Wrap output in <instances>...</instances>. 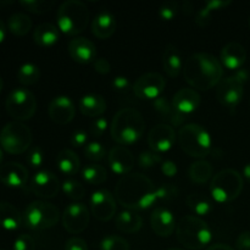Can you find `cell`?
I'll use <instances>...</instances> for the list:
<instances>
[{"label": "cell", "instance_id": "4dcf8cb0", "mask_svg": "<svg viewBox=\"0 0 250 250\" xmlns=\"http://www.w3.org/2000/svg\"><path fill=\"white\" fill-rule=\"evenodd\" d=\"M232 4L231 0H210L207 1L195 14V23L199 27H207L211 23L212 15Z\"/></svg>", "mask_w": 250, "mask_h": 250}, {"label": "cell", "instance_id": "7dc6e473", "mask_svg": "<svg viewBox=\"0 0 250 250\" xmlns=\"http://www.w3.org/2000/svg\"><path fill=\"white\" fill-rule=\"evenodd\" d=\"M89 137H88V133L84 131V129H76L72 134H71L70 142L72 144V146L75 148H84L89 142H88Z\"/></svg>", "mask_w": 250, "mask_h": 250}, {"label": "cell", "instance_id": "6f0895ef", "mask_svg": "<svg viewBox=\"0 0 250 250\" xmlns=\"http://www.w3.org/2000/svg\"><path fill=\"white\" fill-rule=\"evenodd\" d=\"M243 176L250 182V163L247 164L243 168Z\"/></svg>", "mask_w": 250, "mask_h": 250}, {"label": "cell", "instance_id": "ba28073f", "mask_svg": "<svg viewBox=\"0 0 250 250\" xmlns=\"http://www.w3.org/2000/svg\"><path fill=\"white\" fill-rule=\"evenodd\" d=\"M60 220L58 207L45 200L32 202L23 212V222L33 231H43L55 226Z\"/></svg>", "mask_w": 250, "mask_h": 250}, {"label": "cell", "instance_id": "d4e9b609", "mask_svg": "<svg viewBox=\"0 0 250 250\" xmlns=\"http://www.w3.org/2000/svg\"><path fill=\"white\" fill-rule=\"evenodd\" d=\"M78 110L84 116L88 117H100L106 110V100L104 97L95 93L84 94L78 100Z\"/></svg>", "mask_w": 250, "mask_h": 250}, {"label": "cell", "instance_id": "9a60e30c", "mask_svg": "<svg viewBox=\"0 0 250 250\" xmlns=\"http://www.w3.org/2000/svg\"><path fill=\"white\" fill-rule=\"evenodd\" d=\"M90 212L99 221H110L116 214V199L107 189H98L89 198Z\"/></svg>", "mask_w": 250, "mask_h": 250}, {"label": "cell", "instance_id": "60d3db41", "mask_svg": "<svg viewBox=\"0 0 250 250\" xmlns=\"http://www.w3.org/2000/svg\"><path fill=\"white\" fill-rule=\"evenodd\" d=\"M178 188L175 185L171 183H166V185H161L160 187H156L155 189V202L158 204L159 202H168L171 199H175L178 197Z\"/></svg>", "mask_w": 250, "mask_h": 250}, {"label": "cell", "instance_id": "7a4b0ae2", "mask_svg": "<svg viewBox=\"0 0 250 250\" xmlns=\"http://www.w3.org/2000/svg\"><path fill=\"white\" fill-rule=\"evenodd\" d=\"M182 72L193 89L209 90L221 82L224 66L212 54L195 53L186 59Z\"/></svg>", "mask_w": 250, "mask_h": 250}, {"label": "cell", "instance_id": "ab89813d", "mask_svg": "<svg viewBox=\"0 0 250 250\" xmlns=\"http://www.w3.org/2000/svg\"><path fill=\"white\" fill-rule=\"evenodd\" d=\"M20 4L33 14H45L53 7V0H21Z\"/></svg>", "mask_w": 250, "mask_h": 250}, {"label": "cell", "instance_id": "f5cc1de1", "mask_svg": "<svg viewBox=\"0 0 250 250\" xmlns=\"http://www.w3.org/2000/svg\"><path fill=\"white\" fill-rule=\"evenodd\" d=\"M93 63H94L95 71L100 75H107L111 71V65H110L109 60L105 58H98Z\"/></svg>", "mask_w": 250, "mask_h": 250}, {"label": "cell", "instance_id": "ffe728a7", "mask_svg": "<svg viewBox=\"0 0 250 250\" xmlns=\"http://www.w3.org/2000/svg\"><path fill=\"white\" fill-rule=\"evenodd\" d=\"M150 225L153 231L159 237H170L177 227L175 215L165 207H158L154 209L150 216Z\"/></svg>", "mask_w": 250, "mask_h": 250}, {"label": "cell", "instance_id": "f1b7e54d", "mask_svg": "<svg viewBox=\"0 0 250 250\" xmlns=\"http://www.w3.org/2000/svg\"><path fill=\"white\" fill-rule=\"evenodd\" d=\"M143 220L138 212L133 210H125L119 215H116L115 219V226L120 232L126 234H132L138 232L142 229Z\"/></svg>", "mask_w": 250, "mask_h": 250}, {"label": "cell", "instance_id": "7402d4cb", "mask_svg": "<svg viewBox=\"0 0 250 250\" xmlns=\"http://www.w3.org/2000/svg\"><path fill=\"white\" fill-rule=\"evenodd\" d=\"M171 102L176 111L180 112L183 116H188L197 111L202 98L199 93L193 88H182L177 93H175Z\"/></svg>", "mask_w": 250, "mask_h": 250}, {"label": "cell", "instance_id": "2e32d148", "mask_svg": "<svg viewBox=\"0 0 250 250\" xmlns=\"http://www.w3.org/2000/svg\"><path fill=\"white\" fill-rule=\"evenodd\" d=\"M177 141L175 128L168 124H159L150 129L148 134V144L155 153H166L171 150Z\"/></svg>", "mask_w": 250, "mask_h": 250}, {"label": "cell", "instance_id": "4fadbf2b", "mask_svg": "<svg viewBox=\"0 0 250 250\" xmlns=\"http://www.w3.org/2000/svg\"><path fill=\"white\" fill-rule=\"evenodd\" d=\"M166 87V80L158 72H148L139 76L133 84V93L139 99L155 100L161 97Z\"/></svg>", "mask_w": 250, "mask_h": 250}, {"label": "cell", "instance_id": "f6af8a7d", "mask_svg": "<svg viewBox=\"0 0 250 250\" xmlns=\"http://www.w3.org/2000/svg\"><path fill=\"white\" fill-rule=\"evenodd\" d=\"M44 151L41 146H33L28 150V155H27V163L32 168H42L44 165Z\"/></svg>", "mask_w": 250, "mask_h": 250}, {"label": "cell", "instance_id": "8992f818", "mask_svg": "<svg viewBox=\"0 0 250 250\" xmlns=\"http://www.w3.org/2000/svg\"><path fill=\"white\" fill-rule=\"evenodd\" d=\"M58 28L68 36L82 33L89 23V10L80 0H67L60 5L56 14Z\"/></svg>", "mask_w": 250, "mask_h": 250}, {"label": "cell", "instance_id": "9c48e42d", "mask_svg": "<svg viewBox=\"0 0 250 250\" xmlns=\"http://www.w3.org/2000/svg\"><path fill=\"white\" fill-rule=\"evenodd\" d=\"M33 136L27 125L20 121H11L0 131V146L6 153L19 155L31 146Z\"/></svg>", "mask_w": 250, "mask_h": 250}, {"label": "cell", "instance_id": "6125c7cd", "mask_svg": "<svg viewBox=\"0 0 250 250\" xmlns=\"http://www.w3.org/2000/svg\"><path fill=\"white\" fill-rule=\"evenodd\" d=\"M249 28H250V19H249Z\"/></svg>", "mask_w": 250, "mask_h": 250}, {"label": "cell", "instance_id": "cb8c5ba5", "mask_svg": "<svg viewBox=\"0 0 250 250\" xmlns=\"http://www.w3.org/2000/svg\"><path fill=\"white\" fill-rule=\"evenodd\" d=\"M117 27L116 16L110 10H102L92 22V32L97 38L107 39L115 33Z\"/></svg>", "mask_w": 250, "mask_h": 250}, {"label": "cell", "instance_id": "44dd1931", "mask_svg": "<svg viewBox=\"0 0 250 250\" xmlns=\"http://www.w3.org/2000/svg\"><path fill=\"white\" fill-rule=\"evenodd\" d=\"M68 54L78 63H90L97 60L94 43L84 37H76L68 43Z\"/></svg>", "mask_w": 250, "mask_h": 250}, {"label": "cell", "instance_id": "3957f363", "mask_svg": "<svg viewBox=\"0 0 250 250\" xmlns=\"http://www.w3.org/2000/svg\"><path fill=\"white\" fill-rule=\"evenodd\" d=\"M146 121L141 112L132 107H124L115 114L110 133L120 146H132L143 137Z\"/></svg>", "mask_w": 250, "mask_h": 250}, {"label": "cell", "instance_id": "c3c4849f", "mask_svg": "<svg viewBox=\"0 0 250 250\" xmlns=\"http://www.w3.org/2000/svg\"><path fill=\"white\" fill-rule=\"evenodd\" d=\"M109 127V122L105 117H97L93 120L92 125H90V133L94 137H102L105 133V131Z\"/></svg>", "mask_w": 250, "mask_h": 250}, {"label": "cell", "instance_id": "f35d334b", "mask_svg": "<svg viewBox=\"0 0 250 250\" xmlns=\"http://www.w3.org/2000/svg\"><path fill=\"white\" fill-rule=\"evenodd\" d=\"M128 241L120 236H107L100 241V250H129Z\"/></svg>", "mask_w": 250, "mask_h": 250}, {"label": "cell", "instance_id": "d6a6232c", "mask_svg": "<svg viewBox=\"0 0 250 250\" xmlns=\"http://www.w3.org/2000/svg\"><path fill=\"white\" fill-rule=\"evenodd\" d=\"M187 207L198 216H208L214 210V204L207 195L202 193H192L186 199Z\"/></svg>", "mask_w": 250, "mask_h": 250}, {"label": "cell", "instance_id": "db71d44e", "mask_svg": "<svg viewBox=\"0 0 250 250\" xmlns=\"http://www.w3.org/2000/svg\"><path fill=\"white\" fill-rule=\"evenodd\" d=\"M236 247L238 250H250V231H244L239 234Z\"/></svg>", "mask_w": 250, "mask_h": 250}, {"label": "cell", "instance_id": "7bdbcfd3", "mask_svg": "<svg viewBox=\"0 0 250 250\" xmlns=\"http://www.w3.org/2000/svg\"><path fill=\"white\" fill-rule=\"evenodd\" d=\"M160 163H163L161 155L153 150L143 151L138 156V166L141 168H143V170H149V168L154 167V166Z\"/></svg>", "mask_w": 250, "mask_h": 250}, {"label": "cell", "instance_id": "5b68a950", "mask_svg": "<svg viewBox=\"0 0 250 250\" xmlns=\"http://www.w3.org/2000/svg\"><path fill=\"white\" fill-rule=\"evenodd\" d=\"M177 141L181 149L192 158H205L212 150L211 134L202 125L187 124L182 126Z\"/></svg>", "mask_w": 250, "mask_h": 250}, {"label": "cell", "instance_id": "f907efd6", "mask_svg": "<svg viewBox=\"0 0 250 250\" xmlns=\"http://www.w3.org/2000/svg\"><path fill=\"white\" fill-rule=\"evenodd\" d=\"M65 250H88V244L84 239L73 237L66 242Z\"/></svg>", "mask_w": 250, "mask_h": 250}, {"label": "cell", "instance_id": "be15d7a7", "mask_svg": "<svg viewBox=\"0 0 250 250\" xmlns=\"http://www.w3.org/2000/svg\"><path fill=\"white\" fill-rule=\"evenodd\" d=\"M0 250H1V249H0Z\"/></svg>", "mask_w": 250, "mask_h": 250}, {"label": "cell", "instance_id": "74e56055", "mask_svg": "<svg viewBox=\"0 0 250 250\" xmlns=\"http://www.w3.org/2000/svg\"><path fill=\"white\" fill-rule=\"evenodd\" d=\"M61 188H62L63 194L67 198L72 200H81L84 198L85 189L84 186L77 180H73V178H68L65 182L61 185Z\"/></svg>", "mask_w": 250, "mask_h": 250}, {"label": "cell", "instance_id": "ac0fdd59", "mask_svg": "<svg viewBox=\"0 0 250 250\" xmlns=\"http://www.w3.org/2000/svg\"><path fill=\"white\" fill-rule=\"evenodd\" d=\"M0 182L10 188H23L28 182V170L15 161L2 164L0 166Z\"/></svg>", "mask_w": 250, "mask_h": 250}, {"label": "cell", "instance_id": "8d00e7d4", "mask_svg": "<svg viewBox=\"0 0 250 250\" xmlns=\"http://www.w3.org/2000/svg\"><path fill=\"white\" fill-rule=\"evenodd\" d=\"M41 78V70L33 62H26L20 66L17 71V81L22 85H32Z\"/></svg>", "mask_w": 250, "mask_h": 250}, {"label": "cell", "instance_id": "b9f144b4", "mask_svg": "<svg viewBox=\"0 0 250 250\" xmlns=\"http://www.w3.org/2000/svg\"><path fill=\"white\" fill-rule=\"evenodd\" d=\"M84 155L90 161H102L106 155V150L100 142H89L84 146Z\"/></svg>", "mask_w": 250, "mask_h": 250}, {"label": "cell", "instance_id": "680465c9", "mask_svg": "<svg viewBox=\"0 0 250 250\" xmlns=\"http://www.w3.org/2000/svg\"><path fill=\"white\" fill-rule=\"evenodd\" d=\"M2 159H4V154H2V148L0 146V166L2 165Z\"/></svg>", "mask_w": 250, "mask_h": 250}, {"label": "cell", "instance_id": "83f0119b", "mask_svg": "<svg viewBox=\"0 0 250 250\" xmlns=\"http://www.w3.org/2000/svg\"><path fill=\"white\" fill-rule=\"evenodd\" d=\"M23 216L16 207L7 202H0V226L6 231H16L21 227Z\"/></svg>", "mask_w": 250, "mask_h": 250}, {"label": "cell", "instance_id": "603a6c76", "mask_svg": "<svg viewBox=\"0 0 250 250\" xmlns=\"http://www.w3.org/2000/svg\"><path fill=\"white\" fill-rule=\"evenodd\" d=\"M247 60V50L242 44L229 42L220 51V62L229 70L238 71Z\"/></svg>", "mask_w": 250, "mask_h": 250}, {"label": "cell", "instance_id": "e0dca14e", "mask_svg": "<svg viewBox=\"0 0 250 250\" xmlns=\"http://www.w3.org/2000/svg\"><path fill=\"white\" fill-rule=\"evenodd\" d=\"M48 114L55 124H70L76 114L75 103L67 95H58L49 104Z\"/></svg>", "mask_w": 250, "mask_h": 250}, {"label": "cell", "instance_id": "6da1fadb", "mask_svg": "<svg viewBox=\"0 0 250 250\" xmlns=\"http://www.w3.org/2000/svg\"><path fill=\"white\" fill-rule=\"evenodd\" d=\"M156 187L150 178L142 173L122 176L115 187V197L127 210H146L154 207Z\"/></svg>", "mask_w": 250, "mask_h": 250}, {"label": "cell", "instance_id": "52a82bcc", "mask_svg": "<svg viewBox=\"0 0 250 250\" xmlns=\"http://www.w3.org/2000/svg\"><path fill=\"white\" fill-rule=\"evenodd\" d=\"M243 177L233 168H225L212 177L210 194L216 203H231L243 190Z\"/></svg>", "mask_w": 250, "mask_h": 250}, {"label": "cell", "instance_id": "94428289", "mask_svg": "<svg viewBox=\"0 0 250 250\" xmlns=\"http://www.w3.org/2000/svg\"><path fill=\"white\" fill-rule=\"evenodd\" d=\"M167 250H183V249H180V248H170V249H167Z\"/></svg>", "mask_w": 250, "mask_h": 250}, {"label": "cell", "instance_id": "f546056e", "mask_svg": "<svg viewBox=\"0 0 250 250\" xmlns=\"http://www.w3.org/2000/svg\"><path fill=\"white\" fill-rule=\"evenodd\" d=\"M60 38V31L58 27L53 23H42L36 27L33 32V39L36 44L43 48H49L56 44Z\"/></svg>", "mask_w": 250, "mask_h": 250}, {"label": "cell", "instance_id": "816d5d0a", "mask_svg": "<svg viewBox=\"0 0 250 250\" xmlns=\"http://www.w3.org/2000/svg\"><path fill=\"white\" fill-rule=\"evenodd\" d=\"M161 172L166 176V177H175L178 172L177 164L172 160H165L161 163Z\"/></svg>", "mask_w": 250, "mask_h": 250}, {"label": "cell", "instance_id": "11a10c76", "mask_svg": "<svg viewBox=\"0 0 250 250\" xmlns=\"http://www.w3.org/2000/svg\"><path fill=\"white\" fill-rule=\"evenodd\" d=\"M207 250H234L232 247L227 246V244H222V243H217V244H212L210 246L209 248H207Z\"/></svg>", "mask_w": 250, "mask_h": 250}, {"label": "cell", "instance_id": "91938a15", "mask_svg": "<svg viewBox=\"0 0 250 250\" xmlns=\"http://www.w3.org/2000/svg\"><path fill=\"white\" fill-rule=\"evenodd\" d=\"M2 85H4V81H2L1 76H0V92H1V89H2Z\"/></svg>", "mask_w": 250, "mask_h": 250}, {"label": "cell", "instance_id": "d6986e66", "mask_svg": "<svg viewBox=\"0 0 250 250\" xmlns=\"http://www.w3.org/2000/svg\"><path fill=\"white\" fill-rule=\"evenodd\" d=\"M107 161L111 171L116 175L126 176L134 166V156L128 148L124 146H114L107 154Z\"/></svg>", "mask_w": 250, "mask_h": 250}, {"label": "cell", "instance_id": "484cf974", "mask_svg": "<svg viewBox=\"0 0 250 250\" xmlns=\"http://www.w3.org/2000/svg\"><path fill=\"white\" fill-rule=\"evenodd\" d=\"M153 106L155 109V111L160 115L161 119L166 120L167 122H170V126L172 127H178L185 122L186 116L181 115L180 112H177L173 107L172 102L167 99V97H161L156 98L155 100H153Z\"/></svg>", "mask_w": 250, "mask_h": 250}, {"label": "cell", "instance_id": "d590c367", "mask_svg": "<svg viewBox=\"0 0 250 250\" xmlns=\"http://www.w3.org/2000/svg\"><path fill=\"white\" fill-rule=\"evenodd\" d=\"M82 178L89 185H102L107 180V171L104 166L90 164L83 167Z\"/></svg>", "mask_w": 250, "mask_h": 250}, {"label": "cell", "instance_id": "30bf717a", "mask_svg": "<svg viewBox=\"0 0 250 250\" xmlns=\"http://www.w3.org/2000/svg\"><path fill=\"white\" fill-rule=\"evenodd\" d=\"M249 81V72L246 68L236 71L219 83L216 89V99L229 110H234L242 102L244 95V85Z\"/></svg>", "mask_w": 250, "mask_h": 250}, {"label": "cell", "instance_id": "8fae6325", "mask_svg": "<svg viewBox=\"0 0 250 250\" xmlns=\"http://www.w3.org/2000/svg\"><path fill=\"white\" fill-rule=\"evenodd\" d=\"M5 107L15 121H26L33 117L37 110L36 95L27 88H15L7 94Z\"/></svg>", "mask_w": 250, "mask_h": 250}, {"label": "cell", "instance_id": "bcb514c9", "mask_svg": "<svg viewBox=\"0 0 250 250\" xmlns=\"http://www.w3.org/2000/svg\"><path fill=\"white\" fill-rule=\"evenodd\" d=\"M12 250H36V242L29 234H20L15 239Z\"/></svg>", "mask_w": 250, "mask_h": 250}, {"label": "cell", "instance_id": "9f6ffc18", "mask_svg": "<svg viewBox=\"0 0 250 250\" xmlns=\"http://www.w3.org/2000/svg\"><path fill=\"white\" fill-rule=\"evenodd\" d=\"M6 37V26H5L4 21L0 19V43H2Z\"/></svg>", "mask_w": 250, "mask_h": 250}, {"label": "cell", "instance_id": "836d02e7", "mask_svg": "<svg viewBox=\"0 0 250 250\" xmlns=\"http://www.w3.org/2000/svg\"><path fill=\"white\" fill-rule=\"evenodd\" d=\"M188 173H189V177L193 182L198 183V185H203V183H207L209 180H212L214 167H212L209 161L198 160L194 161L189 166Z\"/></svg>", "mask_w": 250, "mask_h": 250}, {"label": "cell", "instance_id": "5bb4252c", "mask_svg": "<svg viewBox=\"0 0 250 250\" xmlns=\"http://www.w3.org/2000/svg\"><path fill=\"white\" fill-rule=\"evenodd\" d=\"M58 176L48 170H39L29 181V190L42 199H51L60 190Z\"/></svg>", "mask_w": 250, "mask_h": 250}, {"label": "cell", "instance_id": "1f68e13d", "mask_svg": "<svg viewBox=\"0 0 250 250\" xmlns=\"http://www.w3.org/2000/svg\"><path fill=\"white\" fill-rule=\"evenodd\" d=\"M56 164L60 172L66 176L76 175L81 167L80 158L71 149H62L56 156Z\"/></svg>", "mask_w": 250, "mask_h": 250}, {"label": "cell", "instance_id": "277c9868", "mask_svg": "<svg viewBox=\"0 0 250 250\" xmlns=\"http://www.w3.org/2000/svg\"><path fill=\"white\" fill-rule=\"evenodd\" d=\"M177 239L185 248L200 250L211 243L212 231L200 217L188 215L182 217L176 227Z\"/></svg>", "mask_w": 250, "mask_h": 250}, {"label": "cell", "instance_id": "4316f807", "mask_svg": "<svg viewBox=\"0 0 250 250\" xmlns=\"http://www.w3.org/2000/svg\"><path fill=\"white\" fill-rule=\"evenodd\" d=\"M163 67L166 75L175 78L182 72L183 61L180 51L173 44H167L163 53Z\"/></svg>", "mask_w": 250, "mask_h": 250}, {"label": "cell", "instance_id": "681fc988", "mask_svg": "<svg viewBox=\"0 0 250 250\" xmlns=\"http://www.w3.org/2000/svg\"><path fill=\"white\" fill-rule=\"evenodd\" d=\"M114 90L119 93H127L131 88V83H129L128 78L126 76H116L111 82Z\"/></svg>", "mask_w": 250, "mask_h": 250}, {"label": "cell", "instance_id": "e575fe53", "mask_svg": "<svg viewBox=\"0 0 250 250\" xmlns=\"http://www.w3.org/2000/svg\"><path fill=\"white\" fill-rule=\"evenodd\" d=\"M7 29L15 36H26L32 29L31 17L23 12H15L7 20Z\"/></svg>", "mask_w": 250, "mask_h": 250}, {"label": "cell", "instance_id": "7c38bea8", "mask_svg": "<svg viewBox=\"0 0 250 250\" xmlns=\"http://www.w3.org/2000/svg\"><path fill=\"white\" fill-rule=\"evenodd\" d=\"M90 211L83 203H71L61 215L62 226L68 233L78 234L84 231L89 225Z\"/></svg>", "mask_w": 250, "mask_h": 250}, {"label": "cell", "instance_id": "ee69618b", "mask_svg": "<svg viewBox=\"0 0 250 250\" xmlns=\"http://www.w3.org/2000/svg\"><path fill=\"white\" fill-rule=\"evenodd\" d=\"M178 7H180V5H178L177 1H173V0L165 1L159 7V16L163 21H172L176 15H177Z\"/></svg>", "mask_w": 250, "mask_h": 250}]
</instances>
